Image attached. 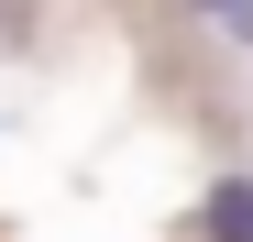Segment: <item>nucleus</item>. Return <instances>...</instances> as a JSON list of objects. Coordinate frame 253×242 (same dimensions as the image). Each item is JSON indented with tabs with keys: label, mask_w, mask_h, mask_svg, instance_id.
Returning <instances> with one entry per match:
<instances>
[{
	"label": "nucleus",
	"mask_w": 253,
	"mask_h": 242,
	"mask_svg": "<svg viewBox=\"0 0 253 242\" xmlns=\"http://www.w3.org/2000/svg\"><path fill=\"white\" fill-rule=\"evenodd\" d=\"M198 242H253V176H220L198 198Z\"/></svg>",
	"instance_id": "nucleus-1"
},
{
	"label": "nucleus",
	"mask_w": 253,
	"mask_h": 242,
	"mask_svg": "<svg viewBox=\"0 0 253 242\" xmlns=\"http://www.w3.org/2000/svg\"><path fill=\"white\" fill-rule=\"evenodd\" d=\"M176 11L209 33V44H231V55H253V0H176Z\"/></svg>",
	"instance_id": "nucleus-2"
}]
</instances>
